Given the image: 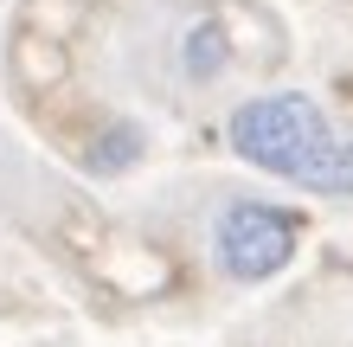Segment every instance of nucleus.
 <instances>
[{
    "label": "nucleus",
    "instance_id": "f257e3e1",
    "mask_svg": "<svg viewBox=\"0 0 353 347\" xmlns=\"http://www.w3.org/2000/svg\"><path fill=\"white\" fill-rule=\"evenodd\" d=\"M225 141H232V155L244 161V168L276 174V180H289V187H302V180L334 155L341 135H334L327 110H321L308 90H270V97H251V103L232 110Z\"/></svg>",
    "mask_w": 353,
    "mask_h": 347
},
{
    "label": "nucleus",
    "instance_id": "f03ea898",
    "mask_svg": "<svg viewBox=\"0 0 353 347\" xmlns=\"http://www.w3.org/2000/svg\"><path fill=\"white\" fill-rule=\"evenodd\" d=\"M296 238H302V226L283 206L238 199V206H225V219H219V264H225V277H238V283H270L296 257Z\"/></svg>",
    "mask_w": 353,
    "mask_h": 347
},
{
    "label": "nucleus",
    "instance_id": "7ed1b4c3",
    "mask_svg": "<svg viewBox=\"0 0 353 347\" xmlns=\"http://www.w3.org/2000/svg\"><path fill=\"white\" fill-rule=\"evenodd\" d=\"M180 65H186V77H193V84H205V77L225 71V26H219V19H199V26L186 32Z\"/></svg>",
    "mask_w": 353,
    "mask_h": 347
},
{
    "label": "nucleus",
    "instance_id": "20e7f679",
    "mask_svg": "<svg viewBox=\"0 0 353 347\" xmlns=\"http://www.w3.org/2000/svg\"><path fill=\"white\" fill-rule=\"evenodd\" d=\"M302 187L308 193H327V199H353V141H334V155H327Z\"/></svg>",
    "mask_w": 353,
    "mask_h": 347
}]
</instances>
